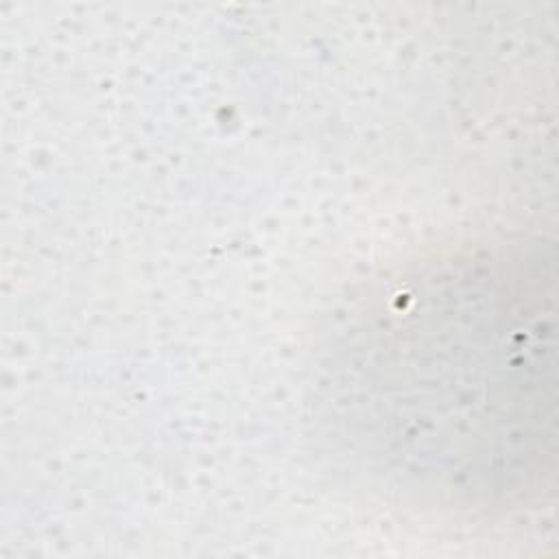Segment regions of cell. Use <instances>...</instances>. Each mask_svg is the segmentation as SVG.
Instances as JSON below:
<instances>
[{
    "label": "cell",
    "mask_w": 559,
    "mask_h": 559,
    "mask_svg": "<svg viewBox=\"0 0 559 559\" xmlns=\"http://www.w3.org/2000/svg\"><path fill=\"white\" fill-rule=\"evenodd\" d=\"M343 349L349 426L402 487L463 504L537 493L555 463V249L502 238L393 282Z\"/></svg>",
    "instance_id": "obj_1"
}]
</instances>
